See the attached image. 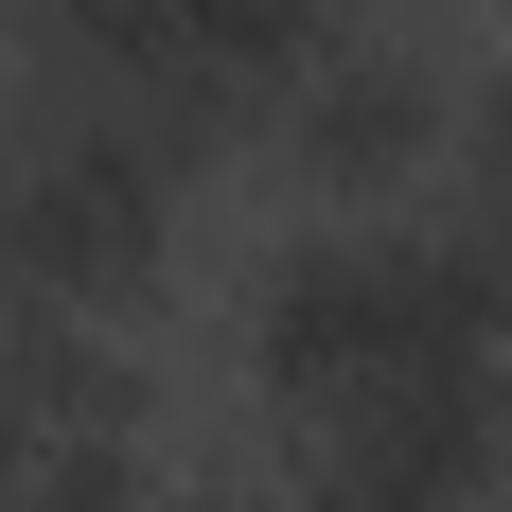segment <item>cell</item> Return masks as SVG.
Wrapping results in <instances>:
<instances>
[{
  "label": "cell",
  "mask_w": 512,
  "mask_h": 512,
  "mask_svg": "<svg viewBox=\"0 0 512 512\" xmlns=\"http://www.w3.org/2000/svg\"><path fill=\"white\" fill-rule=\"evenodd\" d=\"M0 512H177V477H159L142 424H89V442H36L0 477Z\"/></svg>",
  "instance_id": "3957f363"
},
{
  "label": "cell",
  "mask_w": 512,
  "mask_h": 512,
  "mask_svg": "<svg viewBox=\"0 0 512 512\" xmlns=\"http://www.w3.org/2000/svg\"><path fill=\"white\" fill-rule=\"evenodd\" d=\"M442 195H460L442 230L512 283V71H477V89H460V124H442Z\"/></svg>",
  "instance_id": "277c9868"
},
{
  "label": "cell",
  "mask_w": 512,
  "mask_h": 512,
  "mask_svg": "<svg viewBox=\"0 0 512 512\" xmlns=\"http://www.w3.org/2000/svg\"><path fill=\"white\" fill-rule=\"evenodd\" d=\"M195 512H354V495H336V460H318V442H265V460H230Z\"/></svg>",
  "instance_id": "5b68a950"
},
{
  "label": "cell",
  "mask_w": 512,
  "mask_h": 512,
  "mask_svg": "<svg viewBox=\"0 0 512 512\" xmlns=\"http://www.w3.org/2000/svg\"><path fill=\"white\" fill-rule=\"evenodd\" d=\"M442 124H460V71L424 36H389V18H336V36L283 71V106H265V159H283L336 230H371V195L442 177Z\"/></svg>",
  "instance_id": "7a4b0ae2"
},
{
  "label": "cell",
  "mask_w": 512,
  "mask_h": 512,
  "mask_svg": "<svg viewBox=\"0 0 512 512\" xmlns=\"http://www.w3.org/2000/svg\"><path fill=\"white\" fill-rule=\"evenodd\" d=\"M512 354V283L460 248V230H301V248L248 283V389L283 424H336L407 371Z\"/></svg>",
  "instance_id": "6da1fadb"
}]
</instances>
